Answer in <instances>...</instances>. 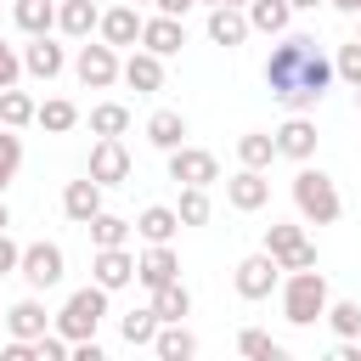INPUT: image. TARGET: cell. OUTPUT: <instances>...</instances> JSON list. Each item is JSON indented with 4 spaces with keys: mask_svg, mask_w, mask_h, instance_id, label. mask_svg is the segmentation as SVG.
<instances>
[{
    "mask_svg": "<svg viewBox=\"0 0 361 361\" xmlns=\"http://www.w3.org/2000/svg\"><path fill=\"white\" fill-rule=\"evenodd\" d=\"M169 271H175V259H169V254H152L141 276H147V282H169Z\"/></svg>",
    "mask_w": 361,
    "mask_h": 361,
    "instance_id": "obj_9",
    "label": "cell"
},
{
    "mask_svg": "<svg viewBox=\"0 0 361 361\" xmlns=\"http://www.w3.org/2000/svg\"><path fill=\"white\" fill-rule=\"evenodd\" d=\"M288 310H293V322H316V310H322V276H299L293 293H288Z\"/></svg>",
    "mask_w": 361,
    "mask_h": 361,
    "instance_id": "obj_1",
    "label": "cell"
},
{
    "mask_svg": "<svg viewBox=\"0 0 361 361\" xmlns=\"http://www.w3.org/2000/svg\"><path fill=\"white\" fill-rule=\"evenodd\" d=\"M265 288H271V265L265 259H248L243 265V293H265Z\"/></svg>",
    "mask_w": 361,
    "mask_h": 361,
    "instance_id": "obj_5",
    "label": "cell"
},
{
    "mask_svg": "<svg viewBox=\"0 0 361 361\" xmlns=\"http://www.w3.org/2000/svg\"><path fill=\"white\" fill-rule=\"evenodd\" d=\"M141 231H147V237H164V231H169V214H164V209H152V214L141 220Z\"/></svg>",
    "mask_w": 361,
    "mask_h": 361,
    "instance_id": "obj_13",
    "label": "cell"
},
{
    "mask_svg": "<svg viewBox=\"0 0 361 361\" xmlns=\"http://www.w3.org/2000/svg\"><path fill=\"white\" fill-rule=\"evenodd\" d=\"M11 327H17V333H39V327H45V316H39L34 305H17V310H11Z\"/></svg>",
    "mask_w": 361,
    "mask_h": 361,
    "instance_id": "obj_7",
    "label": "cell"
},
{
    "mask_svg": "<svg viewBox=\"0 0 361 361\" xmlns=\"http://www.w3.org/2000/svg\"><path fill=\"white\" fill-rule=\"evenodd\" d=\"M299 197H305V209H316V214H333V192H327V180H322V175H305Z\"/></svg>",
    "mask_w": 361,
    "mask_h": 361,
    "instance_id": "obj_4",
    "label": "cell"
},
{
    "mask_svg": "<svg viewBox=\"0 0 361 361\" xmlns=\"http://www.w3.org/2000/svg\"><path fill=\"white\" fill-rule=\"evenodd\" d=\"M62 276V254L56 248H34L28 254V282H56Z\"/></svg>",
    "mask_w": 361,
    "mask_h": 361,
    "instance_id": "obj_3",
    "label": "cell"
},
{
    "mask_svg": "<svg viewBox=\"0 0 361 361\" xmlns=\"http://www.w3.org/2000/svg\"><path fill=\"white\" fill-rule=\"evenodd\" d=\"M90 203H96V197H90V186H73V197H68V209H73V214H85Z\"/></svg>",
    "mask_w": 361,
    "mask_h": 361,
    "instance_id": "obj_15",
    "label": "cell"
},
{
    "mask_svg": "<svg viewBox=\"0 0 361 361\" xmlns=\"http://www.w3.org/2000/svg\"><path fill=\"white\" fill-rule=\"evenodd\" d=\"M158 310H164V316H169V322H175V316H180V310H186V293H175V288H169V293H164V299H158Z\"/></svg>",
    "mask_w": 361,
    "mask_h": 361,
    "instance_id": "obj_14",
    "label": "cell"
},
{
    "mask_svg": "<svg viewBox=\"0 0 361 361\" xmlns=\"http://www.w3.org/2000/svg\"><path fill=\"white\" fill-rule=\"evenodd\" d=\"M333 322H338V333H355V327H361V310H355V305H338Z\"/></svg>",
    "mask_w": 361,
    "mask_h": 361,
    "instance_id": "obj_12",
    "label": "cell"
},
{
    "mask_svg": "<svg viewBox=\"0 0 361 361\" xmlns=\"http://www.w3.org/2000/svg\"><path fill=\"white\" fill-rule=\"evenodd\" d=\"M6 265H11V248H6V243H0V271H6Z\"/></svg>",
    "mask_w": 361,
    "mask_h": 361,
    "instance_id": "obj_16",
    "label": "cell"
},
{
    "mask_svg": "<svg viewBox=\"0 0 361 361\" xmlns=\"http://www.w3.org/2000/svg\"><path fill=\"white\" fill-rule=\"evenodd\" d=\"M152 322H158L152 310H130V316H124V338H130V344H141V338H152Z\"/></svg>",
    "mask_w": 361,
    "mask_h": 361,
    "instance_id": "obj_6",
    "label": "cell"
},
{
    "mask_svg": "<svg viewBox=\"0 0 361 361\" xmlns=\"http://www.w3.org/2000/svg\"><path fill=\"white\" fill-rule=\"evenodd\" d=\"M6 164H11V147H0V175H6Z\"/></svg>",
    "mask_w": 361,
    "mask_h": 361,
    "instance_id": "obj_17",
    "label": "cell"
},
{
    "mask_svg": "<svg viewBox=\"0 0 361 361\" xmlns=\"http://www.w3.org/2000/svg\"><path fill=\"white\" fill-rule=\"evenodd\" d=\"M96 316H102V293H73V299H68L62 327H68V333H90V327H96Z\"/></svg>",
    "mask_w": 361,
    "mask_h": 361,
    "instance_id": "obj_2",
    "label": "cell"
},
{
    "mask_svg": "<svg viewBox=\"0 0 361 361\" xmlns=\"http://www.w3.org/2000/svg\"><path fill=\"white\" fill-rule=\"evenodd\" d=\"M124 276H130L124 254H107V259H102V282H124Z\"/></svg>",
    "mask_w": 361,
    "mask_h": 361,
    "instance_id": "obj_10",
    "label": "cell"
},
{
    "mask_svg": "<svg viewBox=\"0 0 361 361\" xmlns=\"http://www.w3.org/2000/svg\"><path fill=\"white\" fill-rule=\"evenodd\" d=\"M243 350H248V355H271V361L282 355V344H271L265 333H243Z\"/></svg>",
    "mask_w": 361,
    "mask_h": 361,
    "instance_id": "obj_8",
    "label": "cell"
},
{
    "mask_svg": "<svg viewBox=\"0 0 361 361\" xmlns=\"http://www.w3.org/2000/svg\"><path fill=\"white\" fill-rule=\"evenodd\" d=\"M158 350H164V355H192V338H186V333H164Z\"/></svg>",
    "mask_w": 361,
    "mask_h": 361,
    "instance_id": "obj_11",
    "label": "cell"
}]
</instances>
